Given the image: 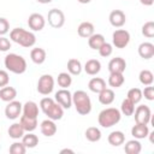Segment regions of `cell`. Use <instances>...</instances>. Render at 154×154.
I'll return each instance as SVG.
<instances>
[{"instance_id": "cell-1", "label": "cell", "mask_w": 154, "mask_h": 154, "mask_svg": "<svg viewBox=\"0 0 154 154\" xmlns=\"http://www.w3.org/2000/svg\"><path fill=\"white\" fill-rule=\"evenodd\" d=\"M40 108L45 113V116L48 117V119L52 120H60L64 116V108L52 97H43L40 101Z\"/></svg>"}, {"instance_id": "cell-2", "label": "cell", "mask_w": 154, "mask_h": 154, "mask_svg": "<svg viewBox=\"0 0 154 154\" xmlns=\"http://www.w3.org/2000/svg\"><path fill=\"white\" fill-rule=\"evenodd\" d=\"M10 38L16 42L17 45L24 47V48H30L35 45L36 42V36L34 32L28 31L23 28H14L10 32Z\"/></svg>"}, {"instance_id": "cell-3", "label": "cell", "mask_w": 154, "mask_h": 154, "mask_svg": "<svg viewBox=\"0 0 154 154\" xmlns=\"http://www.w3.org/2000/svg\"><path fill=\"white\" fill-rule=\"evenodd\" d=\"M72 105L81 116H87L91 112V100L84 90H76L72 94Z\"/></svg>"}, {"instance_id": "cell-4", "label": "cell", "mask_w": 154, "mask_h": 154, "mask_svg": "<svg viewBox=\"0 0 154 154\" xmlns=\"http://www.w3.org/2000/svg\"><path fill=\"white\" fill-rule=\"evenodd\" d=\"M120 118H122V113L118 108L108 107V108L102 109L99 113L97 122H99V125L107 129V128H111V126L118 124L120 122Z\"/></svg>"}, {"instance_id": "cell-5", "label": "cell", "mask_w": 154, "mask_h": 154, "mask_svg": "<svg viewBox=\"0 0 154 154\" xmlns=\"http://www.w3.org/2000/svg\"><path fill=\"white\" fill-rule=\"evenodd\" d=\"M4 63H5V67L12 73L22 75L26 71V61L19 54H16V53L7 54L5 57Z\"/></svg>"}, {"instance_id": "cell-6", "label": "cell", "mask_w": 154, "mask_h": 154, "mask_svg": "<svg viewBox=\"0 0 154 154\" xmlns=\"http://www.w3.org/2000/svg\"><path fill=\"white\" fill-rule=\"evenodd\" d=\"M130 42V32L125 29H117L112 34V46L116 48H125Z\"/></svg>"}, {"instance_id": "cell-7", "label": "cell", "mask_w": 154, "mask_h": 154, "mask_svg": "<svg viewBox=\"0 0 154 154\" xmlns=\"http://www.w3.org/2000/svg\"><path fill=\"white\" fill-rule=\"evenodd\" d=\"M54 89V78L52 75H42L37 82V91L41 95H49Z\"/></svg>"}, {"instance_id": "cell-8", "label": "cell", "mask_w": 154, "mask_h": 154, "mask_svg": "<svg viewBox=\"0 0 154 154\" xmlns=\"http://www.w3.org/2000/svg\"><path fill=\"white\" fill-rule=\"evenodd\" d=\"M47 19H48L49 25L52 28H54V29H59V28H61L65 24V14L59 8L49 10L48 14H47Z\"/></svg>"}, {"instance_id": "cell-9", "label": "cell", "mask_w": 154, "mask_h": 154, "mask_svg": "<svg viewBox=\"0 0 154 154\" xmlns=\"http://www.w3.org/2000/svg\"><path fill=\"white\" fill-rule=\"evenodd\" d=\"M135 113V122L137 124H144V125H148L150 119H152V112H150V108L146 105H140L135 108L134 111Z\"/></svg>"}, {"instance_id": "cell-10", "label": "cell", "mask_w": 154, "mask_h": 154, "mask_svg": "<svg viewBox=\"0 0 154 154\" xmlns=\"http://www.w3.org/2000/svg\"><path fill=\"white\" fill-rule=\"evenodd\" d=\"M54 100L64 108V109H69L72 106V94L69 91V89L61 88L60 90H58L54 95Z\"/></svg>"}, {"instance_id": "cell-11", "label": "cell", "mask_w": 154, "mask_h": 154, "mask_svg": "<svg viewBox=\"0 0 154 154\" xmlns=\"http://www.w3.org/2000/svg\"><path fill=\"white\" fill-rule=\"evenodd\" d=\"M22 107L23 105L19 102V101H16V100H12L7 103V106L5 107V116L7 119H11V120H14L17 119L20 113H22Z\"/></svg>"}, {"instance_id": "cell-12", "label": "cell", "mask_w": 154, "mask_h": 154, "mask_svg": "<svg viewBox=\"0 0 154 154\" xmlns=\"http://www.w3.org/2000/svg\"><path fill=\"white\" fill-rule=\"evenodd\" d=\"M28 25L32 31H41L46 25V19L40 13H31L28 18Z\"/></svg>"}, {"instance_id": "cell-13", "label": "cell", "mask_w": 154, "mask_h": 154, "mask_svg": "<svg viewBox=\"0 0 154 154\" xmlns=\"http://www.w3.org/2000/svg\"><path fill=\"white\" fill-rule=\"evenodd\" d=\"M109 23L114 28H122L126 22V16L122 10H113L108 16Z\"/></svg>"}, {"instance_id": "cell-14", "label": "cell", "mask_w": 154, "mask_h": 154, "mask_svg": "<svg viewBox=\"0 0 154 154\" xmlns=\"http://www.w3.org/2000/svg\"><path fill=\"white\" fill-rule=\"evenodd\" d=\"M40 130H41V134L45 135L46 137H52L57 132V125H55L54 120H52V119H45L40 124Z\"/></svg>"}, {"instance_id": "cell-15", "label": "cell", "mask_w": 154, "mask_h": 154, "mask_svg": "<svg viewBox=\"0 0 154 154\" xmlns=\"http://www.w3.org/2000/svg\"><path fill=\"white\" fill-rule=\"evenodd\" d=\"M126 69V61L120 58V57H116L112 58L108 63V71L109 72H120L123 73Z\"/></svg>"}, {"instance_id": "cell-16", "label": "cell", "mask_w": 154, "mask_h": 154, "mask_svg": "<svg viewBox=\"0 0 154 154\" xmlns=\"http://www.w3.org/2000/svg\"><path fill=\"white\" fill-rule=\"evenodd\" d=\"M138 55L143 59H150L154 57V45L150 42H142L138 46Z\"/></svg>"}, {"instance_id": "cell-17", "label": "cell", "mask_w": 154, "mask_h": 154, "mask_svg": "<svg viewBox=\"0 0 154 154\" xmlns=\"http://www.w3.org/2000/svg\"><path fill=\"white\" fill-rule=\"evenodd\" d=\"M131 135L136 138V140H142V138H146L148 135H149V128L148 125H144V124H137L134 125L131 128Z\"/></svg>"}, {"instance_id": "cell-18", "label": "cell", "mask_w": 154, "mask_h": 154, "mask_svg": "<svg viewBox=\"0 0 154 154\" xmlns=\"http://www.w3.org/2000/svg\"><path fill=\"white\" fill-rule=\"evenodd\" d=\"M94 29L95 28H94L93 23H90V22H82L78 25V28H77V32H78V35L81 37L88 38V37H90L94 34Z\"/></svg>"}, {"instance_id": "cell-19", "label": "cell", "mask_w": 154, "mask_h": 154, "mask_svg": "<svg viewBox=\"0 0 154 154\" xmlns=\"http://www.w3.org/2000/svg\"><path fill=\"white\" fill-rule=\"evenodd\" d=\"M22 112L26 117L37 118V116H38V106L34 101H26L22 107Z\"/></svg>"}, {"instance_id": "cell-20", "label": "cell", "mask_w": 154, "mask_h": 154, "mask_svg": "<svg viewBox=\"0 0 154 154\" xmlns=\"http://www.w3.org/2000/svg\"><path fill=\"white\" fill-rule=\"evenodd\" d=\"M100 70H101V63L97 59H89L84 64V71L90 76L97 75Z\"/></svg>"}, {"instance_id": "cell-21", "label": "cell", "mask_w": 154, "mask_h": 154, "mask_svg": "<svg viewBox=\"0 0 154 154\" xmlns=\"http://www.w3.org/2000/svg\"><path fill=\"white\" fill-rule=\"evenodd\" d=\"M114 91L109 88H105L102 91L99 93V102L101 105H105V106H108L111 105L113 101H114Z\"/></svg>"}, {"instance_id": "cell-22", "label": "cell", "mask_w": 154, "mask_h": 154, "mask_svg": "<svg viewBox=\"0 0 154 154\" xmlns=\"http://www.w3.org/2000/svg\"><path fill=\"white\" fill-rule=\"evenodd\" d=\"M107 141L111 146L113 147H118L120 144H123L125 142V135L123 131H119V130H116V131H112L108 137H107Z\"/></svg>"}, {"instance_id": "cell-23", "label": "cell", "mask_w": 154, "mask_h": 154, "mask_svg": "<svg viewBox=\"0 0 154 154\" xmlns=\"http://www.w3.org/2000/svg\"><path fill=\"white\" fill-rule=\"evenodd\" d=\"M16 96H17V90L13 87L5 85V87L0 88V100H2L5 102H10V101L14 100Z\"/></svg>"}, {"instance_id": "cell-24", "label": "cell", "mask_w": 154, "mask_h": 154, "mask_svg": "<svg viewBox=\"0 0 154 154\" xmlns=\"http://www.w3.org/2000/svg\"><path fill=\"white\" fill-rule=\"evenodd\" d=\"M88 88L90 91L99 94L100 91H102L106 88V82H105V79H102L100 77H93L88 83Z\"/></svg>"}, {"instance_id": "cell-25", "label": "cell", "mask_w": 154, "mask_h": 154, "mask_svg": "<svg viewBox=\"0 0 154 154\" xmlns=\"http://www.w3.org/2000/svg\"><path fill=\"white\" fill-rule=\"evenodd\" d=\"M46 51L43 48H40V47H36V48H32L31 52H30V58L32 60V63L37 64V65H41L45 63L46 60Z\"/></svg>"}, {"instance_id": "cell-26", "label": "cell", "mask_w": 154, "mask_h": 154, "mask_svg": "<svg viewBox=\"0 0 154 154\" xmlns=\"http://www.w3.org/2000/svg\"><path fill=\"white\" fill-rule=\"evenodd\" d=\"M19 123H20V125L23 126V129H24L26 132L34 131V130L37 128V118L26 117V116H24V114L20 117Z\"/></svg>"}, {"instance_id": "cell-27", "label": "cell", "mask_w": 154, "mask_h": 154, "mask_svg": "<svg viewBox=\"0 0 154 154\" xmlns=\"http://www.w3.org/2000/svg\"><path fill=\"white\" fill-rule=\"evenodd\" d=\"M8 136L13 140H19L23 137V135L25 134V130L23 129V126L20 125V123H13L12 125H10L8 130Z\"/></svg>"}, {"instance_id": "cell-28", "label": "cell", "mask_w": 154, "mask_h": 154, "mask_svg": "<svg viewBox=\"0 0 154 154\" xmlns=\"http://www.w3.org/2000/svg\"><path fill=\"white\" fill-rule=\"evenodd\" d=\"M106 42L105 40V36L102 34H93L90 37H88V45L91 49H99L103 43Z\"/></svg>"}, {"instance_id": "cell-29", "label": "cell", "mask_w": 154, "mask_h": 154, "mask_svg": "<svg viewBox=\"0 0 154 154\" xmlns=\"http://www.w3.org/2000/svg\"><path fill=\"white\" fill-rule=\"evenodd\" d=\"M124 150L126 154H140L142 150V146L138 140H130L125 143L124 146Z\"/></svg>"}, {"instance_id": "cell-30", "label": "cell", "mask_w": 154, "mask_h": 154, "mask_svg": "<svg viewBox=\"0 0 154 154\" xmlns=\"http://www.w3.org/2000/svg\"><path fill=\"white\" fill-rule=\"evenodd\" d=\"M124 75L120 72H109V77H108V84L112 88H119L124 84Z\"/></svg>"}, {"instance_id": "cell-31", "label": "cell", "mask_w": 154, "mask_h": 154, "mask_svg": "<svg viewBox=\"0 0 154 154\" xmlns=\"http://www.w3.org/2000/svg\"><path fill=\"white\" fill-rule=\"evenodd\" d=\"M82 64L78 59L76 58H71L69 61H67V71L70 75H73V76H77L82 72Z\"/></svg>"}, {"instance_id": "cell-32", "label": "cell", "mask_w": 154, "mask_h": 154, "mask_svg": "<svg viewBox=\"0 0 154 154\" xmlns=\"http://www.w3.org/2000/svg\"><path fill=\"white\" fill-rule=\"evenodd\" d=\"M22 142L26 148H35L38 144V137L35 134H32V131H30V132L23 135Z\"/></svg>"}, {"instance_id": "cell-33", "label": "cell", "mask_w": 154, "mask_h": 154, "mask_svg": "<svg viewBox=\"0 0 154 154\" xmlns=\"http://www.w3.org/2000/svg\"><path fill=\"white\" fill-rule=\"evenodd\" d=\"M85 138L88 140V141H90V142H97V141H100V138H101V131H100V129L99 128H96V126H90V128H88L87 130H85Z\"/></svg>"}, {"instance_id": "cell-34", "label": "cell", "mask_w": 154, "mask_h": 154, "mask_svg": "<svg viewBox=\"0 0 154 154\" xmlns=\"http://www.w3.org/2000/svg\"><path fill=\"white\" fill-rule=\"evenodd\" d=\"M134 111H135V103L132 101H130L128 97L124 99L120 105V113L126 117H130L134 114Z\"/></svg>"}, {"instance_id": "cell-35", "label": "cell", "mask_w": 154, "mask_h": 154, "mask_svg": "<svg viewBox=\"0 0 154 154\" xmlns=\"http://www.w3.org/2000/svg\"><path fill=\"white\" fill-rule=\"evenodd\" d=\"M57 82H58V85L59 87L67 89L71 85V83H72V77H71V75L69 72H60L58 75Z\"/></svg>"}, {"instance_id": "cell-36", "label": "cell", "mask_w": 154, "mask_h": 154, "mask_svg": "<svg viewBox=\"0 0 154 154\" xmlns=\"http://www.w3.org/2000/svg\"><path fill=\"white\" fill-rule=\"evenodd\" d=\"M138 79L143 85H152L154 81V75L149 70H142L138 75Z\"/></svg>"}, {"instance_id": "cell-37", "label": "cell", "mask_w": 154, "mask_h": 154, "mask_svg": "<svg viewBox=\"0 0 154 154\" xmlns=\"http://www.w3.org/2000/svg\"><path fill=\"white\" fill-rule=\"evenodd\" d=\"M126 97L136 105V103H138V102L142 100V97H143V96H142V90H141L140 88H131V89L128 91Z\"/></svg>"}, {"instance_id": "cell-38", "label": "cell", "mask_w": 154, "mask_h": 154, "mask_svg": "<svg viewBox=\"0 0 154 154\" xmlns=\"http://www.w3.org/2000/svg\"><path fill=\"white\" fill-rule=\"evenodd\" d=\"M142 35L148 37V38H152L154 37V22H147L143 24L142 26Z\"/></svg>"}, {"instance_id": "cell-39", "label": "cell", "mask_w": 154, "mask_h": 154, "mask_svg": "<svg viewBox=\"0 0 154 154\" xmlns=\"http://www.w3.org/2000/svg\"><path fill=\"white\" fill-rule=\"evenodd\" d=\"M25 152H26V147L23 144V142H13L10 146L11 154H24Z\"/></svg>"}, {"instance_id": "cell-40", "label": "cell", "mask_w": 154, "mask_h": 154, "mask_svg": "<svg viewBox=\"0 0 154 154\" xmlns=\"http://www.w3.org/2000/svg\"><path fill=\"white\" fill-rule=\"evenodd\" d=\"M97 51H99V53H100L101 57L107 58V57H109V55L112 54V52H113V46H112L111 43H108V42H105Z\"/></svg>"}, {"instance_id": "cell-41", "label": "cell", "mask_w": 154, "mask_h": 154, "mask_svg": "<svg viewBox=\"0 0 154 154\" xmlns=\"http://www.w3.org/2000/svg\"><path fill=\"white\" fill-rule=\"evenodd\" d=\"M10 31V23L6 18H0V36L6 35Z\"/></svg>"}, {"instance_id": "cell-42", "label": "cell", "mask_w": 154, "mask_h": 154, "mask_svg": "<svg viewBox=\"0 0 154 154\" xmlns=\"http://www.w3.org/2000/svg\"><path fill=\"white\" fill-rule=\"evenodd\" d=\"M142 96H144V99H147L148 101H153L154 100V88L152 85H147L142 91Z\"/></svg>"}, {"instance_id": "cell-43", "label": "cell", "mask_w": 154, "mask_h": 154, "mask_svg": "<svg viewBox=\"0 0 154 154\" xmlns=\"http://www.w3.org/2000/svg\"><path fill=\"white\" fill-rule=\"evenodd\" d=\"M10 83V75L5 70H0V88L8 85Z\"/></svg>"}, {"instance_id": "cell-44", "label": "cell", "mask_w": 154, "mask_h": 154, "mask_svg": "<svg viewBox=\"0 0 154 154\" xmlns=\"http://www.w3.org/2000/svg\"><path fill=\"white\" fill-rule=\"evenodd\" d=\"M11 48V42L7 37L0 36V52H7Z\"/></svg>"}, {"instance_id": "cell-45", "label": "cell", "mask_w": 154, "mask_h": 154, "mask_svg": "<svg viewBox=\"0 0 154 154\" xmlns=\"http://www.w3.org/2000/svg\"><path fill=\"white\" fill-rule=\"evenodd\" d=\"M140 2L142 5H144V6H152L153 2H154V0H140Z\"/></svg>"}, {"instance_id": "cell-46", "label": "cell", "mask_w": 154, "mask_h": 154, "mask_svg": "<svg viewBox=\"0 0 154 154\" xmlns=\"http://www.w3.org/2000/svg\"><path fill=\"white\" fill-rule=\"evenodd\" d=\"M60 153H61V154H63V153H71V154H73L75 152H73L72 149H67V148H65V149H61Z\"/></svg>"}, {"instance_id": "cell-47", "label": "cell", "mask_w": 154, "mask_h": 154, "mask_svg": "<svg viewBox=\"0 0 154 154\" xmlns=\"http://www.w3.org/2000/svg\"><path fill=\"white\" fill-rule=\"evenodd\" d=\"M37 2H40V4H49V2H52L53 0H36Z\"/></svg>"}, {"instance_id": "cell-48", "label": "cell", "mask_w": 154, "mask_h": 154, "mask_svg": "<svg viewBox=\"0 0 154 154\" xmlns=\"http://www.w3.org/2000/svg\"><path fill=\"white\" fill-rule=\"evenodd\" d=\"M79 4H89L91 0H77Z\"/></svg>"}]
</instances>
